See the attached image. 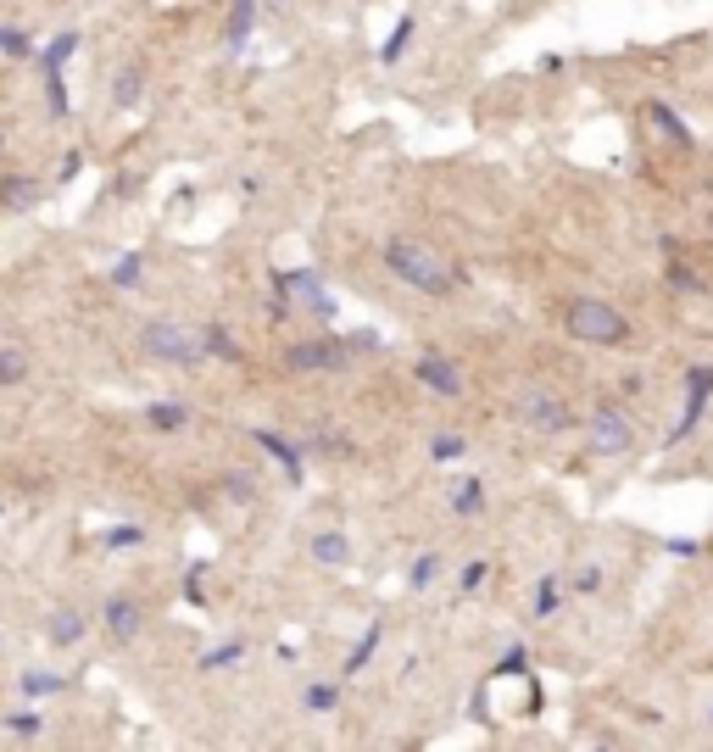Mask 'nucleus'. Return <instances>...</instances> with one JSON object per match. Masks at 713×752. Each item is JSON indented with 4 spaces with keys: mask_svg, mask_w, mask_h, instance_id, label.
I'll return each instance as SVG.
<instances>
[{
    "mask_svg": "<svg viewBox=\"0 0 713 752\" xmlns=\"http://www.w3.org/2000/svg\"><path fill=\"white\" fill-rule=\"evenodd\" d=\"M385 268L396 273L402 285L424 290V296H452V290L463 285V273H457L435 246L413 240V234H390V240H385Z\"/></svg>",
    "mask_w": 713,
    "mask_h": 752,
    "instance_id": "f257e3e1",
    "label": "nucleus"
},
{
    "mask_svg": "<svg viewBox=\"0 0 713 752\" xmlns=\"http://www.w3.org/2000/svg\"><path fill=\"white\" fill-rule=\"evenodd\" d=\"M563 329L574 340H585V346H624L630 340V318L602 296H574L563 307Z\"/></svg>",
    "mask_w": 713,
    "mask_h": 752,
    "instance_id": "f03ea898",
    "label": "nucleus"
},
{
    "mask_svg": "<svg viewBox=\"0 0 713 752\" xmlns=\"http://www.w3.org/2000/svg\"><path fill=\"white\" fill-rule=\"evenodd\" d=\"M140 351L151 357V363H173V368H201L207 363L201 329H184V324H173V318H151V324L140 329Z\"/></svg>",
    "mask_w": 713,
    "mask_h": 752,
    "instance_id": "7ed1b4c3",
    "label": "nucleus"
},
{
    "mask_svg": "<svg viewBox=\"0 0 713 752\" xmlns=\"http://www.w3.org/2000/svg\"><path fill=\"white\" fill-rule=\"evenodd\" d=\"M513 418L535 435H569L574 429V407L563 402L558 390H519L513 396Z\"/></svg>",
    "mask_w": 713,
    "mask_h": 752,
    "instance_id": "20e7f679",
    "label": "nucleus"
},
{
    "mask_svg": "<svg viewBox=\"0 0 713 752\" xmlns=\"http://www.w3.org/2000/svg\"><path fill=\"white\" fill-rule=\"evenodd\" d=\"M585 435H591V452L597 457H630L636 452V424L619 402H597L585 418Z\"/></svg>",
    "mask_w": 713,
    "mask_h": 752,
    "instance_id": "39448f33",
    "label": "nucleus"
},
{
    "mask_svg": "<svg viewBox=\"0 0 713 752\" xmlns=\"http://www.w3.org/2000/svg\"><path fill=\"white\" fill-rule=\"evenodd\" d=\"M273 296L290 301V307H307L312 318H335V296L324 290V279L307 268H285V273H273Z\"/></svg>",
    "mask_w": 713,
    "mask_h": 752,
    "instance_id": "423d86ee",
    "label": "nucleus"
},
{
    "mask_svg": "<svg viewBox=\"0 0 713 752\" xmlns=\"http://www.w3.org/2000/svg\"><path fill=\"white\" fill-rule=\"evenodd\" d=\"M351 340H296V346L285 351V368L290 374H340V368H351Z\"/></svg>",
    "mask_w": 713,
    "mask_h": 752,
    "instance_id": "0eeeda50",
    "label": "nucleus"
},
{
    "mask_svg": "<svg viewBox=\"0 0 713 752\" xmlns=\"http://www.w3.org/2000/svg\"><path fill=\"white\" fill-rule=\"evenodd\" d=\"M708 402H713V363H697V368L686 374V413H680V424L669 429V446H680V441L691 435V429L702 424Z\"/></svg>",
    "mask_w": 713,
    "mask_h": 752,
    "instance_id": "6e6552de",
    "label": "nucleus"
},
{
    "mask_svg": "<svg viewBox=\"0 0 713 752\" xmlns=\"http://www.w3.org/2000/svg\"><path fill=\"white\" fill-rule=\"evenodd\" d=\"M413 379L424 390H435V396H446V402H457V396H463V368L452 363V357H441V351H424V357H418L413 363Z\"/></svg>",
    "mask_w": 713,
    "mask_h": 752,
    "instance_id": "1a4fd4ad",
    "label": "nucleus"
},
{
    "mask_svg": "<svg viewBox=\"0 0 713 752\" xmlns=\"http://www.w3.org/2000/svg\"><path fill=\"white\" fill-rule=\"evenodd\" d=\"M251 441H257V446H262V452H268L279 468H285V480H290V485H301V474H307V468H301L307 446L290 441V435H279V429H251Z\"/></svg>",
    "mask_w": 713,
    "mask_h": 752,
    "instance_id": "9d476101",
    "label": "nucleus"
},
{
    "mask_svg": "<svg viewBox=\"0 0 713 752\" xmlns=\"http://www.w3.org/2000/svg\"><path fill=\"white\" fill-rule=\"evenodd\" d=\"M101 619H106V630H112V641H134L145 630V608L134 597H106Z\"/></svg>",
    "mask_w": 713,
    "mask_h": 752,
    "instance_id": "9b49d317",
    "label": "nucleus"
},
{
    "mask_svg": "<svg viewBox=\"0 0 713 752\" xmlns=\"http://www.w3.org/2000/svg\"><path fill=\"white\" fill-rule=\"evenodd\" d=\"M84 630H90V619H84V608H51L45 613V641H51V647H78V641H84Z\"/></svg>",
    "mask_w": 713,
    "mask_h": 752,
    "instance_id": "f8f14e48",
    "label": "nucleus"
},
{
    "mask_svg": "<svg viewBox=\"0 0 713 752\" xmlns=\"http://www.w3.org/2000/svg\"><path fill=\"white\" fill-rule=\"evenodd\" d=\"M446 507H452L457 519H480L485 507H491V496H485V480H480V474H468V480H457L452 491H446Z\"/></svg>",
    "mask_w": 713,
    "mask_h": 752,
    "instance_id": "ddd939ff",
    "label": "nucleus"
},
{
    "mask_svg": "<svg viewBox=\"0 0 713 752\" xmlns=\"http://www.w3.org/2000/svg\"><path fill=\"white\" fill-rule=\"evenodd\" d=\"M647 123L663 134V145H675V151H691V145H697V140H691V129L675 117V106H669V101H647Z\"/></svg>",
    "mask_w": 713,
    "mask_h": 752,
    "instance_id": "4468645a",
    "label": "nucleus"
},
{
    "mask_svg": "<svg viewBox=\"0 0 713 752\" xmlns=\"http://www.w3.org/2000/svg\"><path fill=\"white\" fill-rule=\"evenodd\" d=\"M307 552H312V563H324V569H346V563H351L346 530H318V535L307 541Z\"/></svg>",
    "mask_w": 713,
    "mask_h": 752,
    "instance_id": "2eb2a0df",
    "label": "nucleus"
},
{
    "mask_svg": "<svg viewBox=\"0 0 713 752\" xmlns=\"http://www.w3.org/2000/svg\"><path fill=\"white\" fill-rule=\"evenodd\" d=\"M39 201V179L34 173H6L0 179V212H23Z\"/></svg>",
    "mask_w": 713,
    "mask_h": 752,
    "instance_id": "dca6fc26",
    "label": "nucleus"
},
{
    "mask_svg": "<svg viewBox=\"0 0 713 752\" xmlns=\"http://www.w3.org/2000/svg\"><path fill=\"white\" fill-rule=\"evenodd\" d=\"M257 6L262 0H234L229 6V23H223V45H229V51H246L251 23H257Z\"/></svg>",
    "mask_w": 713,
    "mask_h": 752,
    "instance_id": "f3484780",
    "label": "nucleus"
},
{
    "mask_svg": "<svg viewBox=\"0 0 713 752\" xmlns=\"http://www.w3.org/2000/svg\"><path fill=\"white\" fill-rule=\"evenodd\" d=\"M563 574H541V580H535V597H530V613L535 619H552V613L563 608Z\"/></svg>",
    "mask_w": 713,
    "mask_h": 752,
    "instance_id": "a211bd4d",
    "label": "nucleus"
},
{
    "mask_svg": "<svg viewBox=\"0 0 713 752\" xmlns=\"http://www.w3.org/2000/svg\"><path fill=\"white\" fill-rule=\"evenodd\" d=\"M145 424L162 429V435H179V429H190V407L184 402H151L145 407Z\"/></svg>",
    "mask_w": 713,
    "mask_h": 752,
    "instance_id": "6ab92c4d",
    "label": "nucleus"
},
{
    "mask_svg": "<svg viewBox=\"0 0 713 752\" xmlns=\"http://www.w3.org/2000/svg\"><path fill=\"white\" fill-rule=\"evenodd\" d=\"M379 641H385V624H368V630H363V641H357V647H351L346 652V663H340V675H363V669H368V658H374V652H379Z\"/></svg>",
    "mask_w": 713,
    "mask_h": 752,
    "instance_id": "aec40b11",
    "label": "nucleus"
},
{
    "mask_svg": "<svg viewBox=\"0 0 713 752\" xmlns=\"http://www.w3.org/2000/svg\"><path fill=\"white\" fill-rule=\"evenodd\" d=\"M56 691H67V675H56V669H23V697L28 702H45V697H56Z\"/></svg>",
    "mask_w": 713,
    "mask_h": 752,
    "instance_id": "412c9836",
    "label": "nucleus"
},
{
    "mask_svg": "<svg viewBox=\"0 0 713 752\" xmlns=\"http://www.w3.org/2000/svg\"><path fill=\"white\" fill-rule=\"evenodd\" d=\"M413 28H418V17H413V12H402V23L390 28V34H385V45H379V62H385V67H396V62H402V51L413 45Z\"/></svg>",
    "mask_w": 713,
    "mask_h": 752,
    "instance_id": "4be33fe9",
    "label": "nucleus"
},
{
    "mask_svg": "<svg viewBox=\"0 0 713 752\" xmlns=\"http://www.w3.org/2000/svg\"><path fill=\"white\" fill-rule=\"evenodd\" d=\"M140 95H145V67H117V78H112V101L117 106H134V101H140Z\"/></svg>",
    "mask_w": 713,
    "mask_h": 752,
    "instance_id": "5701e85b",
    "label": "nucleus"
},
{
    "mask_svg": "<svg viewBox=\"0 0 713 752\" xmlns=\"http://www.w3.org/2000/svg\"><path fill=\"white\" fill-rule=\"evenodd\" d=\"M201 340H207V357H218V363H240V357H246L240 340H234L223 324H207V329H201Z\"/></svg>",
    "mask_w": 713,
    "mask_h": 752,
    "instance_id": "b1692460",
    "label": "nucleus"
},
{
    "mask_svg": "<svg viewBox=\"0 0 713 752\" xmlns=\"http://www.w3.org/2000/svg\"><path fill=\"white\" fill-rule=\"evenodd\" d=\"M78 51V34H56L45 51H39V67H45V78H62V67H67V56Z\"/></svg>",
    "mask_w": 713,
    "mask_h": 752,
    "instance_id": "393cba45",
    "label": "nucleus"
},
{
    "mask_svg": "<svg viewBox=\"0 0 713 752\" xmlns=\"http://www.w3.org/2000/svg\"><path fill=\"white\" fill-rule=\"evenodd\" d=\"M301 708H307V714H335L340 708V686L335 680H312V686L301 691Z\"/></svg>",
    "mask_w": 713,
    "mask_h": 752,
    "instance_id": "a878e982",
    "label": "nucleus"
},
{
    "mask_svg": "<svg viewBox=\"0 0 713 752\" xmlns=\"http://www.w3.org/2000/svg\"><path fill=\"white\" fill-rule=\"evenodd\" d=\"M301 446H307V452H324V457H351V441L340 435V429H307Z\"/></svg>",
    "mask_w": 713,
    "mask_h": 752,
    "instance_id": "bb28decb",
    "label": "nucleus"
},
{
    "mask_svg": "<svg viewBox=\"0 0 713 752\" xmlns=\"http://www.w3.org/2000/svg\"><path fill=\"white\" fill-rule=\"evenodd\" d=\"M218 491L229 496V502H240V507H246V502H257V480H251L246 468H229V474H223V485H218Z\"/></svg>",
    "mask_w": 713,
    "mask_h": 752,
    "instance_id": "cd10ccee",
    "label": "nucleus"
},
{
    "mask_svg": "<svg viewBox=\"0 0 713 752\" xmlns=\"http://www.w3.org/2000/svg\"><path fill=\"white\" fill-rule=\"evenodd\" d=\"M602 585H608V574H602V563H580V569L569 574V591H574V597H597Z\"/></svg>",
    "mask_w": 713,
    "mask_h": 752,
    "instance_id": "c85d7f7f",
    "label": "nucleus"
},
{
    "mask_svg": "<svg viewBox=\"0 0 713 752\" xmlns=\"http://www.w3.org/2000/svg\"><path fill=\"white\" fill-rule=\"evenodd\" d=\"M463 452H468V441L457 435V429H441V435H429V457H435V463H457Z\"/></svg>",
    "mask_w": 713,
    "mask_h": 752,
    "instance_id": "c756f323",
    "label": "nucleus"
},
{
    "mask_svg": "<svg viewBox=\"0 0 713 752\" xmlns=\"http://www.w3.org/2000/svg\"><path fill=\"white\" fill-rule=\"evenodd\" d=\"M240 658H246V641L234 636V641H223V647L201 652V669H207V675H212V669H234V663H240Z\"/></svg>",
    "mask_w": 713,
    "mask_h": 752,
    "instance_id": "7c9ffc66",
    "label": "nucleus"
},
{
    "mask_svg": "<svg viewBox=\"0 0 713 752\" xmlns=\"http://www.w3.org/2000/svg\"><path fill=\"white\" fill-rule=\"evenodd\" d=\"M140 273H145V257H140V251H123V257L112 262V285L117 290H134V285H140Z\"/></svg>",
    "mask_w": 713,
    "mask_h": 752,
    "instance_id": "2f4dec72",
    "label": "nucleus"
},
{
    "mask_svg": "<svg viewBox=\"0 0 713 752\" xmlns=\"http://www.w3.org/2000/svg\"><path fill=\"white\" fill-rule=\"evenodd\" d=\"M101 541L112 546V552H134V546H145V524H112Z\"/></svg>",
    "mask_w": 713,
    "mask_h": 752,
    "instance_id": "473e14b6",
    "label": "nucleus"
},
{
    "mask_svg": "<svg viewBox=\"0 0 713 752\" xmlns=\"http://www.w3.org/2000/svg\"><path fill=\"white\" fill-rule=\"evenodd\" d=\"M6 730L23 736V741H34L39 730H45V714H39V708H17V714H6Z\"/></svg>",
    "mask_w": 713,
    "mask_h": 752,
    "instance_id": "72a5a7b5",
    "label": "nucleus"
},
{
    "mask_svg": "<svg viewBox=\"0 0 713 752\" xmlns=\"http://www.w3.org/2000/svg\"><path fill=\"white\" fill-rule=\"evenodd\" d=\"M435 580H441V552H424V558L413 563V574H407V585H413V591H429Z\"/></svg>",
    "mask_w": 713,
    "mask_h": 752,
    "instance_id": "f704fd0d",
    "label": "nucleus"
},
{
    "mask_svg": "<svg viewBox=\"0 0 713 752\" xmlns=\"http://www.w3.org/2000/svg\"><path fill=\"white\" fill-rule=\"evenodd\" d=\"M28 379V357L12 346H0V385H23Z\"/></svg>",
    "mask_w": 713,
    "mask_h": 752,
    "instance_id": "c9c22d12",
    "label": "nucleus"
},
{
    "mask_svg": "<svg viewBox=\"0 0 713 752\" xmlns=\"http://www.w3.org/2000/svg\"><path fill=\"white\" fill-rule=\"evenodd\" d=\"M485 574H491V563H485V558L463 563V574H457V591H480V585H485Z\"/></svg>",
    "mask_w": 713,
    "mask_h": 752,
    "instance_id": "e433bc0d",
    "label": "nucleus"
},
{
    "mask_svg": "<svg viewBox=\"0 0 713 752\" xmlns=\"http://www.w3.org/2000/svg\"><path fill=\"white\" fill-rule=\"evenodd\" d=\"M0 51H6V56H28V51H34V39H28L23 28H0Z\"/></svg>",
    "mask_w": 713,
    "mask_h": 752,
    "instance_id": "4c0bfd02",
    "label": "nucleus"
},
{
    "mask_svg": "<svg viewBox=\"0 0 713 752\" xmlns=\"http://www.w3.org/2000/svg\"><path fill=\"white\" fill-rule=\"evenodd\" d=\"M524 663H530V658H524V647H507L502 663H496L491 675H524Z\"/></svg>",
    "mask_w": 713,
    "mask_h": 752,
    "instance_id": "58836bf2",
    "label": "nucleus"
},
{
    "mask_svg": "<svg viewBox=\"0 0 713 752\" xmlns=\"http://www.w3.org/2000/svg\"><path fill=\"white\" fill-rule=\"evenodd\" d=\"M669 285H680V290H702V279H697L691 268H680V262H675V268H669Z\"/></svg>",
    "mask_w": 713,
    "mask_h": 752,
    "instance_id": "ea45409f",
    "label": "nucleus"
},
{
    "mask_svg": "<svg viewBox=\"0 0 713 752\" xmlns=\"http://www.w3.org/2000/svg\"><path fill=\"white\" fill-rule=\"evenodd\" d=\"M201 574H207V569H190V585H184V591H190V602L207 597V591H201Z\"/></svg>",
    "mask_w": 713,
    "mask_h": 752,
    "instance_id": "a19ab883",
    "label": "nucleus"
},
{
    "mask_svg": "<svg viewBox=\"0 0 713 752\" xmlns=\"http://www.w3.org/2000/svg\"><path fill=\"white\" fill-rule=\"evenodd\" d=\"M0 145H6V134H0Z\"/></svg>",
    "mask_w": 713,
    "mask_h": 752,
    "instance_id": "79ce46f5",
    "label": "nucleus"
},
{
    "mask_svg": "<svg viewBox=\"0 0 713 752\" xmlns=\"http://www.w3.org/2000/svg\"><path fill=\"white\" fill-rule=\"evenodd\" d=\"M0 641H6V636H0Z\"/></svg>",
    "mask_w": 713,
    "mask_h": 752,
    "instance_id": "37998d69",
    "label": "nucleus"
},
{
    "mask_svg": "<svg viewBox=\"0 0 713 752\" xmlns=\"http://www.w3.org/2000/svg\"><path fill=\"white\" fill-rule=\"evenodd\" d=\"M708 229H713V223H708Z\"/></svg>",
    "mask_w": 713,
    "mask_h": 752,
    "instance_id": "c03bdc74",
    "label": "nucleus"
}]
</instances>
